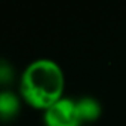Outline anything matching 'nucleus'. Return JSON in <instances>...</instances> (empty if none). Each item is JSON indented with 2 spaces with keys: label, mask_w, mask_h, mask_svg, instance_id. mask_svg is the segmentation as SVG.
<instances>
[{
  "label": "nucleus",
  "mask_w": 126,
  "mask_h": 126,
  "mask_svg": "<svg viewBox=\"0 0 126 126\" xmlns=\"http://www.w3.org/2000/svg\"><path fill=\"white\" fill-rule=\"evenodd\" d=\"M65 76L61 65L50 58H39L31 61L19 77L21 99L40 111L64 98Z\"/></svg>",
  "instance_id": "1"
},
{
  "label": "nucleus",
  "mask_w": 126,
  "mask_h": 126,
  "mask_svg": "<svg viewBox=\"0 0 126 126\" xmlns=\"http://www.w3.org/2000/svg\"><path fill=\"white\" fill-rule=\"evenodd\" d=\"M22 107V99L18 94H15L11 89H2L0 91V122L8 123L15 120Z\"/></svg>",
  "instance_id": "3"
},
{
  "label": "nucleus",
  "mask_w": 126,
  "mask_h": 126,
  "mask_svg": "<svg viewBox=\"0 0 126 126\" xmlns=\"http://www.w3.org/2000/svg\"><path fill=\"white\" fill-rule=\"evenodd\" d=\"M16 80V70L12 65V62L6 58L0 56V88L8 89Z\"/></svg>",
  "instance_id": "5"
},
{
  "label": "nucleus",
  "mask_w": 126,
  "mask_h": 126,
  "mask_svg": "<svg viewBox=\"0 0 126 126\" xmlns=\"http://www.w3.org/2000/svg\"><path fill=\"white\" fill-rule=\"evenodd\" d=\"M76 104L83 125L96 122L102 114V104L92 95H82L80 98H76Z\"/></svg>",
  "instance_id": "4"
},
{
  "label": "nucleus",
  "mask_w": 126,
  "mask_h": 126,
  "mask_svg": "<svg viewBox=\"0 0 126 126\" xmlns=\"http://www.w3.org/2000/svg\"><path fill=\"white\" fill-rule=\"evenodd\" d=\"M45 126H83L76 98L64 96L43 111Z\"/></svg>",
  "instance_id": "2"
}]
</instances>
